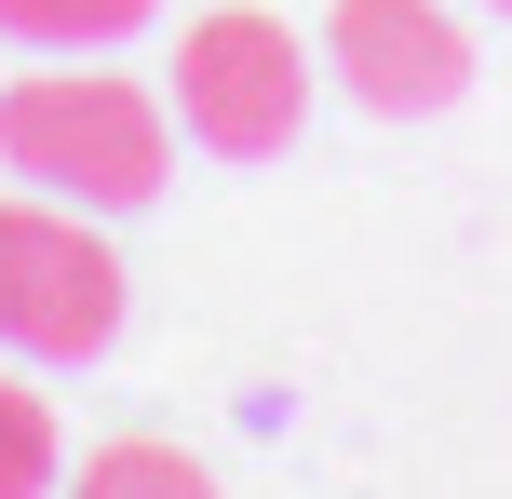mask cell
<instances>
[{
  "mask_svg": "<svg viewBox=\"0 0 512 499\" xmlns=\"http://www.w3.org/2000/svg\"><path fill=\"white\" fill-rule=\"evenodd\" d=\"M0 162L81 216H135L176 176V108L122 68H27L0 95Z\"/></svg>",
  "mask_w": 512,
  "mask_h": 499,
  "instance_id": "cell-1",
  "label": "cell"
},
{
  "mask_svg": "<svg viewBox=\"0 0 512 499\" xmlns=\"http://www.w3.org/2000/svg\"><path fill=\"white\" fill-rule=\"evenodd\" d=\"M176 122H189V149H216V162H283L297 122H310L297 27L256 14V0L189 14V41H176Z\"/></svg>",
  "mask_w": 512,
  "mask_h": 499,
  "instance_id": "cell-2",
  "label": "cell"
},
{
  "mask_svg": "<svg viewBox=\"0 0 512 499\" xmlns=\"http://www.w3.org/2000/svg\"><path fill=\"white\" fill-rule=\"evenodd\" d=\"M122 338V257L95 243L81 203H0V351L27 365H95Z\"/></svg>",
  "mask_w": 512,
  "mask_h": 499,
  "instance_id": "cell-3",
  "label": "cell"
},
{
  "mask_svg": "<svg viewBox=\"0 0 512 499\" xmlns=\"http://www.w3.org/2000/svg\"><path fill=\"white\" fill-rule=\"evenodd\" d=\"M324 68L351 81L378 122H432V108H459L472 41H459L445 0H337L324 14Z\"/></svg>",
  "mask_w": 512,
  "mask_h": 499,
  "instance_id": "cell-4",
  "label": "cell"
},
{
  "mask_svg": "<svg viewBox=\"0 0 512 499\" xmlns=\"http://www.w3.org/2000/svg\"><path fill=\"white\" fill-rule=\"evenodd\" d=\"M54 499H216V473L189 446H149V432H122V446H95L81 473H54Z\"/></svg>",
  "mask_w": 512,
  "mask_h": 499,
  "instance_id": "cell-5",
  "label": "cell"
},
{
  "mask_svg": "<svg viewBox=\"0 0 512 499\" xmlns=\"http://www.w3.org/2000/svg\"><path fill=\"white\" fill-rule=\"evenodd\" d=\"M162 0H0V41H41V54H95L122 27H149Z\"/></svg>",
  "mask_w": 512,
  "mask_h": 499,
  "instance_id": "cell-6",
  "label": "cell"
},
{
  "mask_svg": "<svg viewBox=\"0 0 512 499\" xmlns=\"http://www.w3.org/2000/svg\"><path fill=\"white\" fill-rule=\"evenodd\" d=\"M68 473V446H54V405L27 392V378H0V499H54Z\"/></svg>",
  "mask_w": 512,
  "mask_h": 499,
  "instance_id": "cell-7",
  "label": "cell"
},
{
  "mask_svg": "<svg viewBox=\"0 0 512 499\" xmlns=\"http://www.w3.org/2000/svg\"><path fill=\"white\" fill-rule=\"evenodd\" d=\"M499 14H512V0H499Z\"/></svg>",
  "mask_w": 512,
  "mask_h": 499,
  "instance_id": "cell-8",
  "label": "cell"
}]
</instances>
